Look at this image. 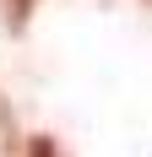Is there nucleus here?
<instances>
[{"label":"nucleus","mask_w":152,"mask_h":157,"mask_svg":"<svg viewBox=\"0 0 152 157\" xmlns=\"http://www.w3.org/2000/svg\"><path fill=\"white\" fill-rule=\"evenodd\" d=\"M0 6H6V22H11V33H22V27H27V16H33V6H38V0H0Z\"/></svg>","instance_id":"f257e3e1"},{"label":"nucleus","mask_w":152,"mask_h":157,"mask_svg":"<svg viewBox=\"0 0 152 157\" xmlns=\"http://www.w3.org/2000/svg\"><path fill=\"white\" fill-rule=\"evenodd\" d=\"M27 157H60V146L49 141V136H33V141H27Z\"/></svg>","instance_id":"f03ea898"}]
</instances>
